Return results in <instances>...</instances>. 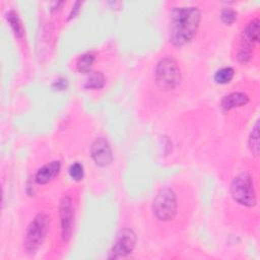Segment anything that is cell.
Segmentation results:
<instances>
[{
  "mask_svg": "<svg viewBox=\"0 0 260 260\" xmlns=\"http://www.w3.org/2000/svg\"><path fill=\"white\" fill-rule=\"evenodd\" d=\"M201 12L197 7H177L171 13L170 41L176 46L190 42L199 27Z\"/></svg>",
  "mask_w": 260,
  "mask_h": 260,
  "instance_id": "6da1fadb",
  "label": "cell"
},
{
  "mask_svg": "<svg viewBox=\"0 0 260 260\" xmlns=\"http://www.w3.org/2000/svg\"><path fill=\"white\" fill-rule=\"evenodd\" d=\"M154 78L156 85L164 90L177 87L181 81V70L177 61L173 57L162 58L156 64Z\"/></svg>",
  "mask_w": 260,
  "mask_h": 260,
  "instance_id": "7a4b0ae2",
  "label": "cell"
},
{
  "mask_svg": "<svg viewBox=\"0 0 260 260\" xmlns=\"http://www.w3.org/2000/svg\"><path fill=\"white\" fill-rule=\"evenodd\" d=\"M231 194L234 200L241 205L247 207L256 205L257 199L250 174L242 172L233 179L231 184Z\"/></svg>",
  "mask_w": 260,
  "mask_h": 260,
  "instance_id": "3957f363",
  "label": "cell"
},
{
  "mask_svg": "<svg viewBox=\"0 0 260 260\" xmlns=\"http://www.w3.org/2000/svg\"><path fill=\"white\" fill-rule=\"evenodd\" d=\"M178 203L176 193L171 188H164L158 191L152 203V210L157 219L167 221L175 217Z\"/></svg>",
  "mask_w": 260,
  "mask_h": 260,
  "instance_id": "277c9868",
  "label": "cell"
},
{
  "mask_svg": "<svg viewBox=\"0 0 260 260\" xmlns=\"http://www.w3.org/2000/svg\"><path fill=\"white\" fill-rule=\"evenodd\" d=\"M48 224L49 219L45 213H39L29 223L24 239L25 250L28 253L32 254L40 248L46 237Z\"/></svg>",
  "mask_w": 260,
  "mask_h": 260,
  "instance_id": "5b68a950",
  "label": "cell"
},
{
  "mask_svg": "<svg viewBox=\"0 0 260 260\" xmlns=\"http://www.w3.org/2000/svg\"><path fill=\"white\" fill-rule=\"evenodd\" d=\"M259 40V20L255 18L251 20L242 32L240 46L237 52V59L241 63H246L250 60L252 51Z\"/></svg>",
  "mask_w": 260,
  "mask_h": 260,
  "instance_id": "8992f818",
  "label": "cell"
},
{
  "mask_svg": "<svg viewBox=\"0 0 260 260\" xmlns=\"http://www.w3.org/2000/svg\"><path fill=\"white\" fill-rule=\"evenodd\" d=\"M136 244V235L131 229H122L117 235L111 250V258L124 257L132 253Z\"/></svg>",
  "mask_w": 260,
  "mask_h": 260,
  "instance_id": "52a82bcc",
  "label": "cell"
},
{
  "mask_svg": "<svg viewBox=\"0 0 260 260\" xmlns=\"http://www.w3.org/2000/svg\"><path fill=\"white\" fill-rule=\"evenodd\" d=\"M60 219H61V235L64 241H68L71 237L73 218H74V207L72 199L69 196H64L60 201Z\"/></svg>",
  "mask_w": 260,
  "mask_h": 260,
  "instance_id": "ba28073f",
  "label": "cell"
},
{
  "mask_svg": "<svg viewBox=\"0 0 260 260\" xmlns=\"http://www.w3.org/2000/svg\"><path fill=\"white\" fill-rule=\"evenodd\" d=\"M91 157L94 162L100 167H107L113 160V153L111 146L107 139L100 137L96 138L90 147Z\"/></svg>",
  "mask_w": 260,
  "mask_h": 260,
  "instance_id": "9c48e42d",
  "label": "cell"
},
{
  "mask_svg": "<svg viewBox=\"0 0 260 260\" xmlns=\"http://www.w3.org/2000/svg\"><path fill=\"white\" fill-rule=\"evenodd\" d=\"M61 164L59 160H53L42 167L36 174V182L38 184H47L53 180L60 172Z\"/></svg>",
  "mask_w": 260,
  "mask_h": 260,
  "instance_id": "30bf717a",
  "label": "cell"
},
{
  "mask_svg": "<svg viewBox=\"0 0 260 260\" xmlns=\"http://www.w3.org/2000/svg\"><path fill=\"white\" fill-rule=\"evenodd\" d=\"M249 102V96L244 92H232L221 100V108L225 111L241 107Z\"/></svg>",
  "mask_w": 260,
  "mask_h": 260,
  "instance_id": "8fae6325",
  "label": "cell"
},
{
  "mask_svg": "<svg viewBox=\"0 0 260 260\" xmlns=\"http://www.w3.org/2000/svg\"><path fill=\"white\" fill-rule=\"evenodd\" d=\"M94 54L92 52H87L83 54L77 61V70L82 73H86L90 70L93 61H94Z\"/></svg>",
  "mask_w": 260,
  "mask_h": 260,
  "instance_id": "7c38bea8",
  "label": "cell"
},
{
  "mask_svg": "<svg viewBox=\"0 0 260 260\" xmlns=\"http://www.w3.org/2000/svg\"><path fill=\"white\" fill-rule=\"evenodd\" d=\"M105 84V76L102 72H92L87 77L84 86L86 88H92V89H99L103 87Z\"/></svg>",
  "mask_w": 260,
  "mask_h": 260,
  "instance_id": "4fadbf2b",
  "label": "cell"
},
{
  "mask_svg": "<svg viewBox=\"0 0 260 260\" xmlns=\"http://www.w3.org/2000/svg\"><path fill=\"white\" fill-rule=\"evenodd\" d=\"M7 20L10 23L14 34L18 38H21L22 37V25H21V22H20V19H19L17 13L14 10H10L7 13Z\"/></svg>",
  "mask_w": 260,
  "mask_h": 260,
  "instance_id": "5bb4252c",
  "label": "cell"
},
{
  "mask_svg": "<svg viewBox=\"0 0 260 260\" xmlns=\"http://www.w3.org/2000/svg\"><path fill=\"white\" fill-rule=\"evenodd\" d=\"M234 77V69L231 67H223L216 71L214 74V80L219 84L228 83Z\"/></svg>",
  "mask_w": 260,
  "mask_h": 260,
  "instance_id": "9a60e30c",
  "label": "cell"
},
{
  "mask_svg": "<svg viewBox=\"0 0 260 260\" xmlns=\"http://www.w3.org/2000/svg\"><path fill=\"white\" fill-rule=\"evenodd\" d=\"M249 148L250 150L257 155L259 152V131H258V122L255 123L253 130L249 137Z\"/></svg>",
  "mask_w": 260,
  "mask_h": 260,
  "instance_id": "2e32d148",
  "label": "cell"
},
{
  "mask_svg": "<svg viewBox=\"0 0 260 260\" xmlns=\"http://www.w3.org/2000/svg\"><path fill=\"white\" fill-rule=\"evenodd\" d=\"M69 175L73 180L79 181L83 177V167L79 162H74L69 168Z\"/></svg>",
  "mask_w": 260,
  "mask_h": 260,
  "instance_id": "e0dca14e",
  "label": "cell"
},
{
  "mask_svg": "<svg viewBox=\"0 0 260 260\" xmlns=\"http://www.w3.org/2000/svg\"><path fill=\"white\" fill-rule=\"evenodd\" d=\"M236 17H237V13L233 9L225 8L221 12V19L226 24H232L236 20Z\"/></svg>",
  "mask_w": 260,
  "mask_h": 260,
  "instance_id": "ac0fdd59",
  "label": "cell"
},
{
  "mask_svg": "<svg viewBox=\"0 0 260 260\" xmlns=\"http://www.w3.org/2000/svg\"><path fill=\"white\" fill-rule=\"evenodd\" d=\"M53 86H55L57 89H64L67 86V80L65 78H59L53 83Z\"/></svg>",
  "mask_w": 260,
  "mask_h": 260,
  "instance_id": "d6986e66",
  "label": "cell"
},
{
  "mask_svg": "<svg viewBox=\"0 0 260 260\" xmlns=\"http://www.w3.org/2000/svg\"><path fill=\"white\" fill-rule=\"evenodd\" d=\"M79 5H80V2H76L75 3V5L72 7V10H71V12H70V15H69V18H72V17H74L76 14H77V12H78V10H79Z\"/></svg>",
  "mask_w": 260,
  "mask_h": 260,
  "instance_id": "ffe728a7",
  "label": "cell"
}]
</instances>
